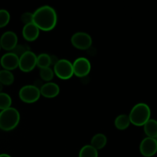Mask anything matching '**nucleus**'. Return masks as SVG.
<instances>
[{"label":"nucleus","instance_id":"f257e3e1","mask_svg":"<svg viewBox=\"0 0 157 157\" xmlns=\"http://www.w3.org/2000/svg\"><path fill=\"white\" fill-rule=\"evenodd\" d=\"M58 22L56 11L50 6H42L33 12V23L44 32L54 29Z\"/></svg>","mask_w":157,"mask_h":157},{"label":"nucleus","instance_id":"f03ea898","mask_svg":"<svg viewBox=\"0 0 157 157\" xmlns=\"http://www.w3.org/2000/svg\"><path fill=\"white\" fill-rule=\"evenodd\" d=\"M151 117V110L148 104L139 103L133 106L129 114L130 123L136 127L144 126Z\"/></svg>","mask_w":157,"mask_h":157},{"label":"nucleus","instance_id":"7ed1b4c3","mask_svg":"<svg viewBox=\"0 0 157 157\" xmlns=\"http://www.w3.org/2000/svg\"><path fill=\"white\" fill-rule=\"evenodd\" d=\"M20 122V113L17 109L9 107L0 111V130L11 131L14 130Z\"/></svg>","mask_w":157,"mask_h":157},{"label":"nucleus","instance_id":"20e7f679","mask_svg":"<svg viewBox=\"0 0 157 157\" xmlns=\"http://www.w3.org/2000/svg\"><path fill=\"white\" fill-rule=\"evenodd\" d=\"M20 100L26 104H33L39 100L41 97L40 89L34 84L25 85L18 92Z\"/></svg>","mask_w":157,"mask_h":157},{"label":"nucleus","instance_id":"39448f33","mask_svg":"<svg viewBox=\"0 0 157 157\" xmlns=\"http://www.w3.org/2000/svg\"><path fill=\"white\" fill-rule=\"evenodd\" d=\"M54 73L61 80H68L74 75L73 65L67 59H60L54 65Z\"/></svg>","mask_w":157,"mask_h":157},{"label":"nucleus","instance_id":"423d86ee","mask_svg":"<svg viewBox=\"0 0 157 157\" xmlns=\"http://www.w3.org/2000/svg\"><path fill=\"white\" fill-rule=\"evenodd\" d=\"M71 44L79 50H87L92 45L91 36L84 32H78L74 34L71 38Z\"/></svg>","mask_w":157,"mask_h":157},{"label":"nucleus","instance_id":"0eeeda50","mask_svg":"<svg viewBox=\"0 0 157 157\" xmlns=\"http://www.w3.org/2000/svg\"><path fill=\"white\" fill-rule=\"evenodd\" d=\"M37 66V55L32 51H28L19 58L18 67L23 72H30Z\"/></svg>","mask_w":157,"mask_h":157},{"label":"nucleus","instance_id":"6e6552de","mask_svg":"<svg viewBox=\"0 0 157 157\" xmlns=\"http://www.w3.org/2000/svg\"><path fill=\"white\" fill-rule=\"evenodd\" d=\"M74 75L78 78H84L88 75L91 71L90 61L86 58H78L72 64Z\"/></svg>","mask_w":157,"mask_h":157},{"label":"nucleus","instance_id":"1a4fd4ad","mask_svg":"<svg viewBox=\"0 0 157 157\" xmlns=\"http://www.w3.org/2000/svg\"><path fill=\"white\" fill-rule=\"evenodd\" d=\"M140 152L145 157H152L157 153V141L151 137H146L140 144Z\"/></svg>","mask_w":157,"mask_h":157},{"label":"nucleus","instance_id":"9d476101","mask_svg":"<svg viewBox=\"0 0 157 157\" xmlns=\"http://www.w3.org/2000/svg\"><path fill=\"white\" fill-rule=\"evenodd\" d=\"M18 44V36L12 31L4 32L0 37V46L1 48L10 52Z\"/></svg>","mask_w":157,"mask_h":157},{"label":"nucleus","instance_id":"9b49d317","mask_svg":"<svg viewBox=\"0 0 157 157\" xmlns=\"http://www.w3.org/2000/svg\"><path fill=\"white\" fill-rule=\"evenodd\" d=\"M18 63L19 58L12 52H8L3 55L0 59V66L3 67L4 70L10 71L18 67Z\"/></svg>","mask_w":157,"mask_h":157},{"label":"nucleus","instance_id":"f8f14e48","mask_svg":"<svg viewBox=\"0 0 157 157\" xmlns=\"http://www.w3.org/2000/svg\"><path fill=\"white\" fill-rule=\"evenodd\" d=\"M40 93L41 96L45 98H56L60 93V87L56 83L48 82L42 84L40 87Z\"/></svg>","mask_w":157,"mask_h":157},{"label":"nucleus","instance_id":"ddd939ff","mask_svg":"<svg viewBox=\"0 0 157 157\" xmlns=\"http://www.w3.org/2000/svg\"><path fill=\"white\" fill-rule=\"evenodd\" d=\"M40 30L34 23L25 25L22 29L23 38L28 41H34L38 38Z\"/></svg>","mask_w":157,"mask_h":157},{"label":"nucleus","instance_id":"4468645a","mask_svg":"<svg viewBox=\"0 0 157 157\" xmlns=\"http://www.w3.org/2000/svg\"><path fill=\"white\" fill-rule=\"evenodd\" d=\"M144 133L147 137H151L156 139L157 137V121L150 118L144 125Z\"/></svg>","mask_w":157,"mask_h":157},{"label":"nucleus","instance_id":"2eb2a0df","mask_svg":"<svg viewBox=\"0 0 157 157\" xmlns=\"http://www.w3.org/2000/svg\"><path fill=\"white\" fill-rule=\"evenodd\" d=\"M107 139L105 135L103 133H97L92 137L90 145L97 150H99L104 148L105 146L107 145Z\"/></svg>","mask_w":157,"mask_h":157},{"label":"nucleus","instance_id":"dca6fc26","mask_svg":"<svg viewBox=\"0 0 157 157\" xmlns=\"http://www.w3.org/2000/svg\"><path fill=\"white\" fill-rule=\"evenodd\" d=\"M130 120L129 115L121 114L118 115L114 121V125L116 128L119 130H125L130 127Z\"/></svg>","mask_w":157,"mask_h":157},{"label":"nucleus","instance_id":"f3484780","mask_svg":"<svg viewBox=\"0 0 157 157\" xmlns=\"http://www.w3.org/2000/svg\"><path fill=\"white\" fill-rule=\"evenodd\" d=\"M15 81V77L12 71L7 70H1L0 71V83L3 86H9L12 85Z\"/></svg>","mask_w":157,"mask_h":157},{"label":"nucleus","instance_id":"a211bd4d","mask_svg":"<svg viewBox=\"0 0 157 157\" xmlns=\"http://www.w3.org/2000/svg\"><path fill=\"white\" fill-rule=\"evenodd\" d=\"M79 157H98V150L94 148L90 144L85 145L80 150Z\"/></svg>","mask_w":157,"mask_h":157},{"label":"nucleus","instance_id":"6ab92c4d","mask_svg":"<svg viewBox=\"0 0 157 157\" xmlns=\"http://www.w3.org/2000/svg\"><path fill=\"white\" fill-rule=\"evenodd\" d=\"M37 66L40 69L46 68L51 66V56L46 53L40 54L37 56Z\"/></svg>","mask_w":157,"mask_h":157},{"label":"nucleus","instance_id":"aec40b11","mask_svg":"<svg viewBox=\"0 0 157 157\" xmlns=\"http://www.w3.org/2000/svg\"><path fill=\"white\" fill-rule=\"evenodd\" d=\"M12 98L8 94L0 93V110H3L12 107Z\"/></svg>","mask_w":157,"mask_h":157},{"label":"nucleus","instance_id":"412c9836","mask_svg":"<svg viewBox=\"0 0 157 157\" xmlns=\"http://www.w3.org/2000/svg\"><path fill=\"white\" fill-rule=\"evenodd\" d=\"M39 75L41 79L44 81H46L47 83L51 82L52 80L54 78V76H55L53 69L50 67H46V68L40 69Z\"/></svg>","mask_w":157,"mask_h":157},{"label":"nucleus","instance_id":"4be33fe9","mask_svg":"<svg viewBox=\"0 0 157 157\" xmlns=\"http://www.w3.org/2000/svg\"><path fill=\"white\" fill-rule=\"evenodd\" d=\"M10 13L6 9H0V29L4 28L9 23Z\"/></svg>","mask_w":157,"mask_h":157},{"label":"nucleus","instance_id":"5701e85b","mask_svg":"<svg viewBox=\"0 0 157 157\" xmlns=\"http://www.w3.org/2000/svg\"><path fill=\"white\" fill-rule=\"evenodd\" d=\"M28 51H29V49L28 48L27 46L25 45V44H18L13 49H12V51H11L10 52L15 54L16 56H18V58H20L23 54H25L26 52H28Z\"/></svg>","mask_w":157,"mask_h":157},{"label":"nucleus","instance_id":"b1692460","mask_svg":"<svg viewBox=\"0 0 157 157\" xmlns=\"http://www.w3.org/2000/svg\"><path fill=\"white\" fill-rule=\"evenodd\" d=\"M21 21L25 25L33 23V13L29 12H26L25 13H23L21 15Z\"/></svg>","mask_w":157,"mask_h":157},{"label":"nucleus","instance_id":"393cba45","mask_svg":"<svg viewBox=\"0 0 157 157\" xmlns=\"http://www.w3.org/2000/svg\"><path fill=\"white\" fill-rule=\"evenodd\" d=\"M58 60L59 59H58V58H57L55 55L51 56V65H55V64L58 62Z\"/></svg>","mask_w":157,"mask_h":157},{"label":"nucleus","instance_id":"a878e982","mask_svg":"<svg viewBox=\"0 0 157 157\" xmlns=\"http://www.w3.org/2000/svg\"><path fill=\"white\" fill-rule=\"evenodd\" d=\"M0 157H12L10 155L7 154V153H1L0 154Z\"/></svg>","mask_w":157,"mask_h":157},{"label":"nucleus","instance_id":"bb28decb","mask_svg":"<svg viewBox=\"0 0 157 157\" xmlns=\"http://www.w3.org/2000/svg\"><path fill=\"white\" fill-rule=\"evenodd\" d=\"M2 90H3V85L1 84V83H0V93H2Z\"/></svg>","mask_w":157,"mask_h":157},{"label":"nucleus","instance_id":"cd10ccee","mask_svg":"<svg viewBox=\"0 0 157 157\" xmlns=\"http://www.w3.org/2000/svg\"><path fill=\"white\" fill-rule=\"evenodd\" d=\"M0 50H1V46H0Z\"/></svg>","mask_w":157,"mask_h":157},{"label":"nucleus","instance_id":"c85d7f7f","mask_svg":"<svg viewBox=\"0 0 157 157\" xmlns=\"http://www.w3.org/2000/svg\"><path fill=\"white\" fill-rule=\"evenodd\" d=\"M156 141H157V137H156Z\"/></svg>","mask_w":157,"mask_h":157},{"label":"nucleus","instance_id":"c756f323","mask_svg":"<svg viewBox=\"0 0 157 157\" xmlns=\"http://www.w3.org/2000/svg\"><path fill=\"white\" fill-rule=\"evenodd\" d=\"M0 67H1V66H0ZM0 71H1V69H0Z\"/></svg>","mask_w":157,"mask_h":157}]
</instances>
